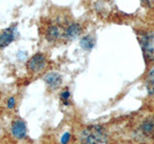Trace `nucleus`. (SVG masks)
I'll return each mask as SVG.
<instances>
[{
  "label": "nucleus",
  "mask_w": 154,
  "mask_h": 144,
  "mask_svg": "<svg viewBox=\"0 0 154 144\" xmlns=\"http://www.w3.org/2000/svg\"><path fill=\"white\" fill-rule=\"evenodd\" d=\"M107 140V134L105 129L97 125L89 126L80 134L82 144H102Z\"/></svg>",
  "instance_id": "1"
},
{
  "label": "nucleus",
  "mask_w": 154,
  "mask_h": 144,
  "mask_svg": "<svg viewBox=\"0 0 154 144\" xmlns=\"http://www.w3.org/2000/svg\"><path fill=\"white\" fill-rule=\"evenodd\" d=\"M141 46L144 58L149 61H154V33H147L140 38Z\"/></svg>",
  "instance_id": "2"
},
{
  "label": "nucleus",
  "mask_w": 154,
  "mask_h": 144,
  "mask_svg": "<svg viewBox=\"0 0 154 144\" xmlns=\"http://www.w3.org/2000/svg\"><path fill=\"white\" fill-rule=\"evenodd\" d=\"M138 134L146 140H154V116L147 117L139 125Z\"/></svg>",
  "instance_id": "3"
},
{
  "label": "nucleus",
  "mask_w": 154,
  "mask_h": 144,
  "mask_svg": "<svg viewBox=\"0 0 154 144\" xmlns=\"http://www.w3.org/2000/svg\"><path fill=\"white\" fill-rule=\"evenodd\" d=\"M46 59L43 54L38 53L35 56H33L30 61L28 62V68L32 72H38L45 66Z\"/></svg>",
  "instance_id": "4"
},
{
  "label": "nucleus",
  "mask_w": 154,
  "mask_h": 144,
  "mask_svg": "<svg viewBox=\"0 0 154 144\" xmlns=\"http://www.w3.org/2000/svg\"><path fill=\"white\" fill-rule=\"evenodd\" d=\"M26 125L21 120H17L13 123L12 133L17 138H23L26 136Z\"/></svg>",
  "instance_id": "5"
},
{
  "label": "nucleus",
  "mask_w": 154,
  "mask_h": 144,
  "mask_svg": "<svg viewBox=\"0 0 154 144\" xmlns=\"http://www.w3.org/2000/svg\"><path fill=\"white\" fill-rule=\"evenodd\" d=\"M45 83L47 84V86H49L50 88H52V89L57 88L58 86H59L62 84V77H61V75H59L58 73H55V72L47 74L45 76Z\"/></svg>",
  "instance_id": "6"
},
{
  "label": "nucleus",
  "mask_w": 154,
  "mask_h": 144,
  "mask_svg": "<svg viewBox=\"0 0 154 144\" xmlns=\"http://www.w3.org/2000/svg\"><path fill=\"white\" fill-rule=\"evenodd\" d=\"M14 33L12 28H9L7 30L3 31L1 35H0V47L4 48L8 46L14 40Z\"/></svg>",
  "instance_id": "7"
},
{
  "label": "nucleus",
  "mask_w": 154,
  "mask_h": 144,
  "mask_svg": "<svg viewBox=\"0 0 154 144\" xmlns=\"http://www.w3.org/2000/svg\"><path fill=\"white\" fill-rule=\"evenodd\" d=\"M80 32H81V26L79 24H77V23L71 24V25L67 27L66 31L65 33V37L67 38H73L78 36Z\"/></svg>",
  "instance_id": "8"
},
{
  "label": "nucleus",
  "mask_w": 154,
  "mask_h": 144,
  "mask_svg": "<svg viewBox=\"0 0 154 144\" xmlns=\"http://www.w3.org/2000/svg\"><path fill=\"white\" fill-rule=\"evenodd\" d=\"M146 86L148 93L154 96V66L149 70L146 79Z\"/></svg>",
  "instance_id": "9"
},
{
  "label": "nucleus",
  "mask_w": 154,
  "mask_h": 144,
  "mask_svg": "<svg viewBox=\"0 0 154 144\" xmlns=\"http://www.w3.org/2000/svg\"><path fill=\"white\" fill-rule=\"evenodd\" d=\"M60 29L58 28L57 26H50L49 28L47 29L46 31V38L49 41H53V40H56L58 38L60 37Z\"/></svg>",
  "instance_id": "10"
},
{
  "label": "nucleus",
  "mask_w": 154,
  "mask_h": 144,
  "mask_svg": "<svg viewBox=\"0 0 154 144\" xmlns=\"http://www.w3.org/2000/svg\"><path fill=\"white\" fill-rule=\"evenodd\" d=\"M80 44L82 46V48H84L85 50H90L94 47V38L90 37V36H86L81 40Z\"/></svg>",
  "instance_id": "11"
},
{
  "label": "nucleus",
  "mask_w": 154,
  "mask_h": 144,
  "mask_svg": "<svg viewBox=\"0 0 154 144\" xmlns=\"http://www.w3.org/2000/svg\"><path fill=\"white\" fill-rule=\"evenodd\" d=\"M69 138H70V134H69V133H66V134H64V136H63L62 139H61L62 144H66L67 142H69Z\"/></svg>",
  "instance_id": "12"
},
{
  "label": "nucleus",
  "mask_w": 154,
  "mask_h": 144,
  "mask_svg": "<svg viewBox=\"0 0 154 144\" xmlns=\"http://www.w3.org/2000/svg\"><path fill=\"white\" fill-rule=\"evenodd\" d=\"M69 95H70V93H69V91H64V92H62V94H61V98L63 99V100H65V104H69L67 103V99L69 98Z\"/></svg>",
  "instance_id": "13"
},
{
  "label": "nucleus",
  "mask_w": 154,
  "mask_h": 144,
  "mask_svg": "<svg viewBox=\"0 0 154 144\" xmlns=\"http://www.w3.org/2000/svg\"><path fill=\"white\" fill-rule=\"evenodd\" d=\"M14 104H16V100H14V97H11L9 100H8V103H7V106L9 109H13L14 107Z\"/></svg>",
  "instance_id": "14"
},
{
  "label": "nucleus",
  "mask_w": 154,
  "mask_h": 144,
  "mask_svg": "<svg viewBox=\"0 0 154 144\" xmlns=\"http://www.w3.org/2000/svg\"><path fill=\"white\" fill-rule=\"evenodd\" d=\"M147 7H154V0H141Z\"/></svg>",
  "instance_id": "15"
}]
</instances>
